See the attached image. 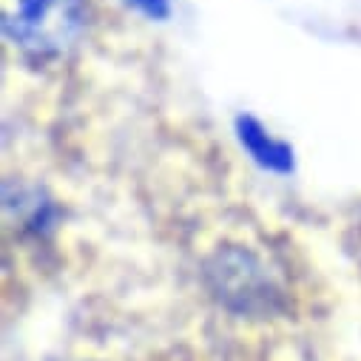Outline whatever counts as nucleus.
I'll list each match as a JSON object with an SVG mask.
<instances>
[{"label": "nucleus", "mask_w": 361, "mask_h": 361, "mask_svg": "<svg viewBox=\"0 0 361 361\" xmlns=\"http://www.w3.org/2000/svg\"><path fill=\"white\" fill-rule=\"evenodd\" d=\"M6 40L26 57L66 54L85 32V0H0Z\"/></svg>", "instance_id": "nucleus-1"}, {"label": "nucleus", "mask_w": 361, "mask_h": 361, "mask_svg": "<svg viewBox=\"0 0 361 361\" xmlns=\"http://www.w3.org/2000/svg\"><path fill=\"white\" fill-rule=\"evenodd\" d=\"M259 270L262 267L253 264L247 256L219 259L216 279H219V290H222L225 302H231V305H236L242 310H253L259 302H267V293H264L267 285H264Z\"/></svg>", "instance_id": "nucleus-2"}, {"label": "nucleus", "mask_w": 361, "mask_h": 361, "mask_svg": "<svg viewBox=\"0 0 361 361\" xmlns=\"http://www.w3.org/2000/svg\"><path fill=\"white\" fill-rule=\"evenodd\" d=\"M239 140H242V145L250 151V157H253L259 165L270 168V171H288V168L293 165L290 148H288L285 142H279V140L270 137L253 117H242V120H239Z\"/></svg>", "instance_id": "nucleus-3"}, {"label": "nucleus", "mask_w": 361, "mask_h": 361, "mask_svg": "<svg viewBox=\"0 0 361 361\" xmlns=\"http://www.w3.org/2000/svg\"><path fill=\"white\" fill-rule=\"evenodd\" d=\"M128 4H134L148 18H165L168 15V0H128Z\"/></svg>", "instance_id": "nucleus-4"}]
</instances>
